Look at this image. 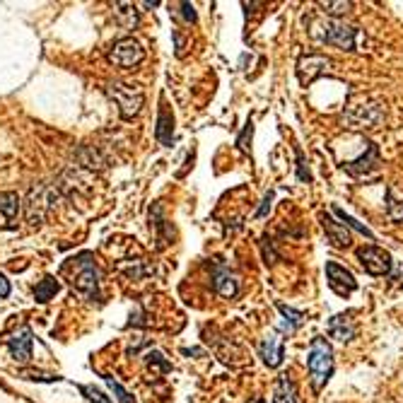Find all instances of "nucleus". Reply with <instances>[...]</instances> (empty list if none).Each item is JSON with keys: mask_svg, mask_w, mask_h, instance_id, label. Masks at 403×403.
<instances>
[{"mask_svg": "<svg viewBox=\"0 0 403 403\" xmlns=\"http://www.w3.org/2000/svg\"><path fill=\"white\" fill-rule=\"evenodd\" d=\"M319 220H321V227H323V232H326V240L331 247H336V249H348L350 247L353 237H350L348 227H345L343 223H336V220L326 213H321Z\"/></svg>", "mask_w": 403, "mask_h": 403, "instance_id": "dca6fc26", "label": "nucleus"}, {"mask_svg": "<svg viewBox=\"0 0 403 403\" xmlns=\"http://www.w3.org/2000/svg\"><path fill=\"white\" fill-rule=\"evenodd\" d=\"M73 268H75V275H73V287L87 299H101V275L99 268L94 266V261L89 254H82V256L73 259Z\"/></svg>", "mask_w": 403, "mask_h": 403, "instance_id": "39448f33", "label": "nucleus"}, {"mask_svg": "<svg viewBox=\"0 0 403 403\" xmlns=\"http://www.w3.org/2000/svg\"><path fill=\"white\" fill-rule=\"evenodd\" d=\"M78 389H80V394H82L89 403H111L109 396H104L99 389H94V387H85V384H82V387H78Z\"/></svg>", "mask_w": 403, "mask_h": 403, "instance_id": "bb28decb", "label": "nucleus"}, {"mask_svg": "<svg viewBox=\"0 0 403 403\" xmlns=\"http://www.w3.org/2000/svg\"><path fill=\"white\" fill-rule=\"evenodd\" d=\"M249 403H266L264 399H254V401H249Z\"/></svg>", "mask_w": 403, "mask_h": 403, "instance_id": "72a5a7b5", "label": "nucleus"}, {"mask_svg": "<svg viewBox=\"0 0 403 403\" xmlns=\"http://www.w3.org/2000/svg\"><path fill=\"white\" fill-rule=\"evenodd\" d=\"M252 133H254V123H252V118H249L247 126H244V130H242V135L237 138V145H240L244 152H249V145L247 143H252Z\"/></svg>", "mask_w": 403, "mask_h": 403, "instance_id": "c85d7f7f", "label": "nucleus"}, {"mask_svg": "<svg viewBox=\"0 0 403 403\" xmlns=\"http://www.w3.org/2000/svg\"><path fill=\"white\" fill-rule=\"evenodd\" d=\"M20 208L22 203L15 191H0V218H3L5 223H13L17 213H20Z\"/></svg>", "mask_w": 403, "mask_h": 403, "instance_id": "aec40b11", "label": "nucleus"}, {"mask_svg": "<svg viewBox=\"0 0 403 403\" xmlns=\"http://www.w3.org/2000/svg\"><path fill=\"white\" fill-rule=\"evenodd\" d=\"M56 201V189H51L46 184H34L27 194L25 203V218L30 225H42L44 218L49 215V210L54 208Z\"/></svg>", "mask_w": 403, "mask_h": 403, "instance_id": "423d86ee", "label": "nucleus"}, {"mask_svg": "<svg viewBox=\"0 0 403 403\" xmlns=\"http://www.w3.org/2000/svg\"><path fill=\"white\" fill-rule=\"evenodd\" d=\"M8 350L15 362H22V365L30 362L32 360V328L30 326L17 328L13 336L8 338Z\"/></svg>", "mask_w": 403, "mask_h": 403, "instance_id": "2eb2a0df", "label": "nucleus"}, {"mask_svg": "<svg viewBox=\"0 0 403 403\" xmlns=\"http://www.w3.org/2000/svg\"><path fill=\"white\" fill-rule=\"evenodd\" d=\"M306 30H309V37L314 42L323 44V46H333L340 51H362L365 46V32L355 25H348L343 20H336V17H311L306 22Z\"/></svg>", "mask_w": 403, "mask_h": 403, "instance_id": "f257e3e1", "label": "nucleus"}, {"mask_svg": "<svg viewBox=\"0 0 403 403\" xmlns=\"http://www.w3.org/2000/svg\"><path fill=\"white\" fill-rule=\"evenodd\" d=\"M10 292H13V287H10V280L3 273H0V299L10 297Z\"/></svg>", "mask_w": 403, "mask_h": 403, "instance_id": "473e14b6", "label": "nucleus"}, {"mask_svg": "<svg viewBox=\"0 0 403 403\" xmlns=\"http://www.w3.org/2000/svg\"><path fill=\"white\" fill-rule=\"evenodd\" d=\"M259 355L261 360L268 367H280L283 357H285V338H283L280 331H268L264 336V340L259 343Z\"/></svg>", "mask_w": 403, "mask_h": 403, "instance_id": "f8f14e48", "label": "nucleus"}, {"mask_svg": "<svg viewBox=\"0 0 403 403\" xmlns=\"http://www.w3.org/2000/svg\"><path fill=\"white\" fill-rule=\"evenodd\" d=\"M331 210H333V215H336V218H338V220H340V223H343L345 227H353V230H355V232H360V235H362V237H367V240H374V232L370 230V227H365V225H362V223H357V220H355V218H350V215H348V213H345V210H343V208L333 206Z\"/></svg>", "mask_w": 403, "mask_h": 403, "instance_id": "5701e85b", "label": "nucleus"}, {"mask_svg": "<svg viewBox=\"0 0 403 403\" xmlns=\"http://www.w3.org/2000/svg\"><path fill=\"white\" fill-rule=\"evenodd\" d=\"M143 58H145V49L140 46V42L133 37L118 39L109 51V63L121 68V70H130V68L140 66Z\"/></svg>", "mask_w": 403, "mask_h": 403, "instance_id": "0eeeda50", "label": "nucleus"}, {"mask_svg": "<svg viewBox=\"0 0 403 403\" xmlns=\"http://www.w3.org/2000/svg\"><path fill=\"white\" fill-rule=\"evenodd\" d=\"M306 372H309L311 387L321 391L333 374V348L323 336H314L306 350Z\"/></svg>", "mask_w": 403, "mask_h": 403, "instance_id": "f03ea898", "label": "nucleus"}, {"mask_svg": "<svg viewBox=\"0 0 403 403\" xmlns=\"http://www.w3.org/2000/svg\"><path fill=\"white\" fill-rule=\"evenodd\" d=\"M294 155H297V179L299 181H311V174H309V167L304 162V155L299 147H294Z\"/></svg>", "mask_w": 403, "mask_h": 403, "instance_id": "cd10ccee", "label": "nucleus"}, {"mask_svg": "<svg viewBox=\"0 0 403 403\" xmlns=\"http://www.w3.org/2000/svg\"><path fill=\"white\" fill-rule=\"evenodd\" d=\"M155 138H157V143L164 145V147H172V143H174V116H172V111H169V106L164 99L160 104V113H157Z\"/></svg>", "mask_w": 403, "mask_h": 403, "instance_id": "f3484780", "label": "nucleus"}, {"mask_svg": "<svg viewBox=\"0 0 403 403\" xmlns=\"http://www.w3.org/2000/svg\"><path fill=\"white\" fill-rule=\"evenodd\" d=\"M357 261H360V266L370 275H389L391 266H394L391 254L379 247H374V244H367V247L357 249Z\"/></svg>", "mask_w": 403, "mask_h": 403, "instance_id": "6e6552de", "label": "nucleus"}, {"mask_svg": "<svg viewBox=\"0 0 403 403\" xmlns=\"http://www.w3.org/2000/svg\"><path fill=\"white\" fill-rule=\"evenodd\" d=\"M210 280H213V290L220 294V297H237L240 294V278H237L235 271H230L225 264H215L213 273H210Z\"/></svg>", "mask_w": 403, "mask_h": 403, "instance_id": "ddd939ff", "label": "nucleus"}, {"mask_svg": "<svg viewBox=\"0 0 403 403\" xmlns=\"http://www.w3.org/2000/svg\"><path fill=\"white\" fill-rule=\"evenodd\" d=\"M331 58H326L323 54H302L297 61V78L299 82L304 85H311L316 80V78H321L323 73H328V68H331Z\"/></svg>", "mask_w": 403, "mask_h": 403, "instance_id": "9d476101", "label": "nucleus"}, {"mask_svg": "<svg viewBox=\"0 0 403 403\" xmlns=\"http://www.w3.org/2000/svg\"><path fill=\"white\" fill-rule=\"evenodd\" d=\"M326 280L328 287L336 294H340V297H348V294H353L357 290L355 275L345 266L336 264V261H326Z\"/></svg>", "mask_w": 403, "mask_h": 403, "instance_id": "9b49d317", "label": "nucleus"}, {"mask_svg": "<svg viewBox=\"0 0 403 403\" xmlns=\"http://www.w3.org/2000/svg\"><path fill=\"white\" fill-rule=\"evenodd\" d=\"M179 17H184V22H196V10H194V5L191 3H179Z\"/></svg>", "mask_w": 403, "mask_h": 403, "instance_id": "7c9ffc66", "label": "nucleus"}, {"mask_svg": "<svg viewBox=\"0 0 403 403\" xmlns=\"http://www.w3.org/2000/svg\"><path fill=\"white\" fill-rule=\"evenodd\" d=\"M106 94L118 106L123 121H130L140 113L145 104V92L138 82H109L106 85Z\"/></svg>", "mask_w": 403, "mask_h": 403, "instance_id": "7ed1b4c3", "label": "nucleus"}, {"mask_svg": "<svg viewBox=\"0 0 403 403\" xmlns=\"http://www.w3.org/2000/svg\"><path fill=\"white\" fill-rule=\"evenodd\" d=\"M319 8H323V13H328V15H333L336 20H340V15H345V13H350V8H353V3H319Z\"/></svg>", "mask_w": 403, "mask_h": 403, "instance_id": "a878e982", "label": "nucleus"}, {"mask_svg": "<svg viewBox=\"0 0 403 403\" xmlns=\"http://www.w3.org/2000/svg\"><path fill=\"white\" fill-rule=\"evenodd\" d=\"M113 13H116L118 22H121L126 30H133V27H138V10H135L133 3H116L113 5Z\"/></svg>", "mask_w": 403, "mask_h": 403, "instance_id": "412c9836", "label": "nucleus"}, {"mask_svg": "<svg viewBox=\"0 0 403 403\" xmlns=\"http://www.w3.org/2000/svg\"><path fill=\"white\" fill-rule=\"evenodd\" d=\"M273 403H297V389L287 374H280L273 384Z\"/></svg>", "mask_w": 403, "mask_h": 403, "instance_id": "6ab92c4d", "label": "nucleus"}, {"mask_svg": "<svg viewBox=\"0 0 403 403\" xmlns=\"http://www.w3.org/2000/svg\"><path fill=\"white\" fill-rule=\"evenodd\" d=\"M58 287H61L58 280H56L54 275H46L37 287H34V297H37V302L46 304L49 299H54V294L58 292Z\"/></svg>", "mask_w": 403, "mask_h": 403, "instance_id": "4be33fe9", "label": "nucleus"}, {"mask_svg": "<svg viewBox=\"0 0 403 403\" xmlns=\"http://www.w3.org/2000/svg\"><path fill=\"white\" fill-rule=\"evenodd\" d=\"M271 201H273V191H268V194H266L264 206H261V208L256 210V218H266V213H268V210H271Z\"/></svg>", "mask_w": 403, "mask_h": 403, "instance_id": "2f4dec72", "label": "nucleus"}, {"mask_svg": "<svg viewBox=\"0 0 403 403\" xmlns=\"http://www.w3.org/2000/svg\"><path fill=\"white\" fill-rule=\"evenodd\" d=\"M387 215L391 223H403V203L396 201L391 189H387Z\"/></svg>", "mask_w": 403, "mask_h": 403, "instance_id": "b1692460", "label": "nucleus"}, {"mask_svg": "<svg viewBox=\"0 0 403 403\" xmlns=\"http://www.w3.org/2000/svg\"><path fill=\"white\" fill-rule=\"evenodd\" d=\"M382 164V157H379V147L372 143V140H365V150L357 160H350V162H343V169L353 177H370L379 169Z\"/></svg>", "mask_w": 403, "mask_h": 403, "instance_id": "1a4fd4ad", "label": "nucleus"}, {"mask_svg": "<svg viewBox=\"0 0 403 403\" xmlns=\"http://www.w3.org/2000/svg\"><path fill=\"white\" fill-rule=\"evenodd\" d=\"M275 306H278V311H280V316H283L280 333H283V336H292V333L297 331L299 326H302L304 314L299 309H292V306L285 304V302H278Z\"/></svg>", "mask_w": 403, "mask_h": 403, "instance_id": "a211bd4d", "label": "nucleus"}, {"mask_svg": "<svg viewBox=\"0 0 403 403\" xmlns=\"http://www.w3.org/2000/svg\"><path fill=\"white\" fill-rule=\"evenodd\" d=\"M104 382L109 384V389L113 391V394H116V401H118V403H133V396H130L128 391L123 389L121 384H118L116 379L111 377V374H104Z\"/></svg>", "mask_w": 403, "mask_h": 403, "instance_id": "393cba45", "label": "nucleus"}, {"mask_svg": "<svg viewBox=\"0 0 403 403\" xmlns=\"http://www.w3.org/2000/svg\"><path fill=\"white\" fill-rule=\"evenodd\" d=\"M345 123L350 128H360V130H370V128H379L387 118V111L379 101H370V99H357V101H350L345 106V113H343Z\"/></svg>", "mask_w": 403, "mask_h": 403, "instance_id": "20e7f679", "label": "nucleus"}, {"mask_svg": "<svg viewBox=\"0 0 403 403\" xmlns=\"http://www.w3.org/2000/svg\"><path fill=\"white\" fill-rule=\"evenodd\" d=\"M25 379H32V382H61L63 377L58 374H42V372H25Z\"/></svg>", "mask_w": 403, "mask_h": 403, "instance_id": "c756f323", "label": "nucleus"}, {"mask_svg": "<svg viewBox=\"0 0 403 403\" xmlns=\"http://www.w3.org/2000/svg\"><path fill=\"white\" fill-rule=\"evenodd\" d=\"M353 311H345V314H336L331 316L326 323V331L331 338L340 340V343H350L355 336H357V323L353 319Z\"/></svg>", "mask_w": 403, "mask_h": 403, "instance_id": "4468645a", "label": "nucleus"}]
</instances>
